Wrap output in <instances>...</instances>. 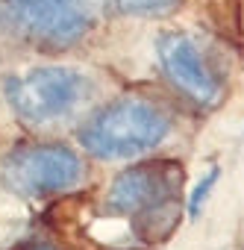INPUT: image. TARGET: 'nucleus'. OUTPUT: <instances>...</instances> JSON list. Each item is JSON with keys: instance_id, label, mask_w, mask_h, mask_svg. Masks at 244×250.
Returning <instances> with one entry per match:
<instances>
[{"instance_id": "4", "label": "nucleus", "mask_w": 244, "mask_h": 250, "mask_svg": "<svg viewBox=\"0 0 244 250\" xmlns=\"http://www.w3.org/2000/svg\"><path fill=\"white\" fill-rule=\"evenodd\" d=\"M0 21L33 47L68 50L88 36L94 18L71 0H0Z\"/></svg>"}, {"instance_id": "5", "label": "nucleus", "mask_w": 244, "mask_h": 250, "mask_svg": "<svg viewBox=\"0 0 244 250\" xmlns=\"http://www.w3.org/2000/svg\"><path fill=\"white\" fill-rule=\"evenodd\" d=\"M183 188V171L171 162H144L121 171L106 194V212L112 215H150L168 206Z\"/></svg>"}, {"instance_id": "1", "label": "nucleus", "mask_w": 244, "mask_h": 250, "mask_svg": "<svg viewBox=\"0 0 244 250\" xmlns=\"http://www.w3.org/2000/svg\"><path fill=\"white\" fill-rule=\"evenodd\" d=\"M171 136V118L147 97H121L94 112L77 133L82 150L118 162L159 147Z\"/></svg>"}, {"instance_id": "9", "label": "nucleus", "mask_w": 244, "mask_h": 250, "mask_svg": "<svg viewBox=\"0 0 244 250\" xmlns=\"http://www.w3.org/2000/svg\"><path fill=\"white\" fill-rule=\"evenodd\" d=\"M71 3H77V6H80L85 15H91V18H94V12H97L103 3H106V0H71Z\"/></svg>"}, {"instance_id": "6", "label": "nucleus", "mask_w": 244, "mask_h": 250, "mask_svg": "<svg viewBox=\"0 0 244 250\" xmlns=\"http://www.w3.org/2000/svg\"><path fill=\"white\" fill-rule=\"evenodd\" d=\"M156 56L174 88L197 106H215L224 97L218 74L206 65L200 47L185 33H162L156 39Z\"/></svg>"}, {"instance_id": "7", "label": "nucleus", "mask_w": 244, "mask_h": 250, "mask_svg": "<svg viewBox=\"0 0 244 250\" xmlns=\"http://www.w3.org/2000/svg\"><path fill=\"white\" fill-rule=\"evenodd\" d=\"M183 0H115V6L124 15H139V18H165L180 9Z\"/></svg>"}, {"instance_id": "2", "label": "nucleus", "mask_w": 244, "mask_h": 250, "mask_svg": "<svg viewBox=\"0 0 244 250\" xmlns=\"http://www.w3.org/2000/svg\"><path fill=\"white\" fill-rule=\"evenodd\" d=\"M6 103L12 112L30 124H56L68 115H74L91 94V80L77 68H36L18 77H9L3 85Z\"/></svg>"}, {"instance_id": "10", "label": "nucleus", "mask_w": 244, "mask_h": 250, "mask_svg": "<svg viewBox=\"0 0 244 250\" xmlns=\"http://www.w3.org/2000/svg\"><path fill=\"white\" fill-rule=\"evenodd\" d=\"M33 250H56V247H44V244H41V247H33Z\"/></svg>"}, {"instance_id": "8", "label": "nucleus", "mask_w": 244, "mask_h": 250, "mask_svg": "<svg viewBox=\"0 0 244 250\" xmlns=\"http://www.w3.org/2000/svg\"><path fill=\"white\" fill-rule=\"evenodd\" d=\"M218 177H221V171H218V168H212V171H209V174H203V177H200V183L191 188V194H188V215H191V218H200L203 203L209 200V194H212V188H215Z\"/></svg>"}, {"instance_id": "3", "label": "nucleus", "mask_w": 244, "mask_h": 250, "mask_svg": "<svg viewBox=\"0 0 244 250\" xmlns=\"http://www.w3.org/2000/svg\"><path fill=\"white\" fill-rule=\"evenodd\" d=\"M85 180V159L68 145H24L0 162V183L21 197H50Z\"/></svg>"}]
</instances>
